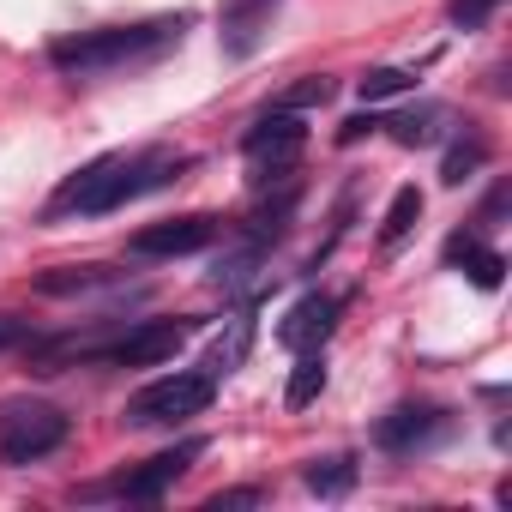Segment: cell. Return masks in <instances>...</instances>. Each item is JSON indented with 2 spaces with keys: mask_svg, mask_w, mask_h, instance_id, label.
<instances>
[{
  "mask_svg": "<svg viewBox=\"0 0 512 512\" xmlns=\"http://www.w3.org/2000/svg\"><path fill=\"white\" fill-rule=\"evenodd\" d=\"M187 157H169V151H115V157H97L91 169H79L55 199H49V217H103V211H121L127 199L151 193V187H169L175 169Z\"/></svg>",
  "mask_w": 512,
  "mask_h": 512,
  "instance_id": "cell-1",
  "label": "cell"
},
{
  "mask_svg": "<svg viewBox=\"0 0 512 512\" xmlns=\"http://www.w3.org/2000/svg\"><path fill=\"white\" fill-rule=\"evenodd\" d=\"M181 43V19H151V25H109V31H79L49 49V61L67 79H109L127 67H145Z\"/></svg>",
  "mask_w": 512,
  "mask_h": 512,
  "instance_id": "cell-2",
  "label": "cell"
},
{
  "mask_svg": "<svg viewBox=\"0 0 512 512\" xmlns=\"http://www.w3.org/2000/svg\"><path fill=\"white\" fill-rule=\"evenodd\" d=\"M211 392H217L211 374H163V380H151V386H139L127 398L121 422L127 428H175L187 416H205L211 410Z\"/></svg>",
  "mask_w": 512,
  "mask_h": 512,
  "instance_id": "cell-3",
  "label": "cell"
},
{
  "mask_svg": "<svg viewBox=\"0 0 512 512\" xmlns=\"http://www.w3.org/2000/svg\"><path fill=\"white\" fill-rule=\"evenodd\" d=\"M73 434V422L55 404H0V464H37L49 452H61Z\"/></svg>",
  "mask_w": 512,
  "mask_h": 512,
  "instance_id": "cell-4",
  "label": "cell"
},
{
  "mask_svg": "<svg viewBox=\"0 0 512 512\" xmlns=\"http://www.w3.org/2000/svg\"><path fill=\"white\" fill-rule=\"evenodd\" d=\"M199 332V320H139V326H127L115 344H85V356L79 362H115V368H157V362H169L187 338Z\"/></svg>",
  "mask_w": 512,
  "mask_h": 512,
  "instance_id": "cell-5",
  "label": "cell"
},
{
  "mask_svg": "<svg viewBox=\"0 0 512 512\" xmlns=\"http://www.w3.org/2000/svg\"><path fill=\"white\" fill-rule=\"evenodd\" d=\"M302 145H308V127L290 115V109H266L260 121H253L247 133H241V151H247V163L253 169H260V175H253V181H284L290 175V163L302 157Z\"/></svg>",
  "mask_w": 512,
  "mask_h": 512,
  "instance_id": "cell-6",
  "label": "cell"
},
{
  "mask_svg": "<svg viewBox=\"0 0 512 512\" xmlns=\"http://www.w3.org/2000/svg\"><path fill=\"white\" fill-rule=\"evenodd\" d=\"M452 428H458V422H452V410H440V404H398V410H386V416L374 422V446L392 452V458H410V452L440 446Z\"/></svg>",
  "mask_w": 512,
  "mask_h": 512,
  "instance_id": "cell-7",
  "label": "cell"
},
{
  "mask_svg": "<svg viewBox=\"0 0 512 512\" xmlns=\"http://www.w3.org/2000/svg\"><path fill=\"white\" fill-rule=\"evenodd\" d=\"M205 452V440L193 434V440H181V446H169V452H157V458H145L139 470H127V476H115V482H97V488H85V494H121V500H163L187 470H193V458Z\"/></svg>",
  "mask_w": 512,
  "mask_h": 512,
  "instance_id": "cell-8",
  "label": "cell"
},
{
  "mask_svg": "<svg viewBox=\"0 0 512 512\" xmlns=\"http://www.w3.org/2000/svg\"><path fill=\"white\" fill-rule=\"evenodd\" d=\"M217 235H223V223H217V217H205V211H193V217L145 223V229L127 241V253H133V260H181V253H199V247H211Z\"/></svg>",
  "mask_w": 512,
  "mask_h": 512,
  "instance_id": "cell-9",
  "label": "cell"
},
{
  "mask_svg": "<svg viewBox=\"0 0 512 512\" xmlns=\"http://www.w3.org/2000/svg\"><path fill=\"white\" fill-rule=\"evenodd\" d=\"M278 7H284V0H223V7H217V43H223V55L247 61L253 49L266 43Z\"/></svg>",
  "mask_w": 512,
  "mask_h": 512,
  "instance_id": "cell-10",
  "label": "cell"
},
{
  "mask_svg": "<svg viewBox=\"0 0 512 512\" xmlns=\"http://www.w3.org/2000/svg\"><path fill=\"white\" fill-rule=\"evenodd\" d=\"M332 326H338V302L314 290V296H302V302L278 320V344L296 350V356H308V350H320V344L332 338Z\"/></svg>",
  "mask_w": 512,
  "mask_h": 512,
  "instance_id": "cell-11",
  "label": "cell"
},
{
  "mask_svg": "<svg viewBox=\"0 0 512 512\" xmlns=\"http://www.w3.org/2000/svg\"><path fill=\"white\" fill-rule=\"evenodd\" d=\"M446 266H464L476 290H500V278H506V260H500L494 247H482L476 229H458V235L446 241Z\"/></svg>",
  "mask_w": 512,
  "mask_h": 512,
  "instance_id": "cell-12",
  "label": "cell"
},
{
  "mask_svg": "<svg viewBox=\"0 0 512 512\" xmlns=\"http://www.w3.org/2000/svg\"><path fill=\"white\" fill-rule=\"evenodd\" d=\"M115 284H121V272H109V266H73V272L37 278L43 296H91V290H115Z\"/></svg>",
  "mask_w": 512,
  "mask_h": 512,
  "instance_id": "cell-13",
  "label": "cell"
},
{
  "mask_svg": "<svg viewBox=\"0 0 512 512\" xmlns=\"http://www.w3.org/2000/svg\"><path fill=\"white\" fill-rule=\"evenodd\" d=\"M247 344H253V320H247V314H235V320H229V338H217V344L205 350V368H199V374H211V380L235 374V368H241V356H247Z\"/></svg>",
  "mask_w": 512,
  "mask_h": 512,
  "instance_id": "cell-14",
  "label": "cell"
},
{
  "mask_svg": "<svg viewBox=\"0 0 512 512\" xmlns=\"http://www.w3.org/2000/svg\"><path fill=\"white\" fill-rule=\"evenodd\" d=\"M266 260V241H241L235 253H223V260L211 266V284L223 290V296H235V290H247L253 284V266Z\"/></svg>",
  "mask_w": 512,
  "mask_h": 512,
  "instance_id": "cell-15",
  "label": "cell"
},
{
  "mask_svg": "<svg viewBox=\"0 0 512 512\" xmlns=\"http://www.w3.org/2000/svg\"><path fill=\"white\" fill-rule=\"evenodd\" d=\"M332 97H338V79H326V73H308V79L284 85V91L272 97V109H290V115H302V109H326Z\"/></svg>",
  "mask_w": 512,
  "mask_h": 512,
  "instance_id": "cell-16",
  "label": "cell"
},
{
  "mask_svg": "<svg viewBox=\"0 0 512 512\" xmlns=\"http://www.w3.org/2000/svg\"><path fill=\"white\" fill-rule=\"evenodd\" d=\"M302 482H308L320 500H338V494L356 488V458H314V464L302 470Z\"/></svg>",
  "mask_w": 512,
  "mask_h": 512,
  "instance_id": "cell-17",
  "label": "cell"
},
{
  "mask_svg": "<svg viewBox=\"0 0 512 512\" xmlns=\"http://www.w3.org/2000/svg\"><path fill=\"white\" fill-rule=\"evenodd\" d=\"M320 392H326V356H320V350H308V356L296 362L290 386H284V404H290V410H308Z\"/></svg>",
  "mask_w": 512,
  "mask_h": 512,
  "instance_id": "cell-18",
  "label": "cell"
},
{
  "mask_svg": "<svg viewBox=\"0 0 512 512\" xmlns=\"http://www.w3.org/2000/svg\"><path fill=\"white\" fill-rule=\"evenodd\" d=\"M416 217H422V193H416V187H398L392 205H386V217H380V247L404 241V235L416 229Z\"/></svg>",
  "mask_w": 512,
  "mask_h": 512,
  "instance_id": "cell-19",
  "label": "cell"
},
{
  "mask_svg": "<svg viewBox=\"0 0 512 512\" xmlns=\"http://www.w3.org/2000/svg\"><path fill=\"white\" fill-rule=\"evenodd\" d=\"M482 163H488V139H476V133H470V139H458V145L446 151V163H440V181H446V187H464V181H470Z\"/></svg>",
  "mask_w": 512,
  "mask_h": 512,
  "instance_id": "cell-20",
  "label": "cell"
},
{
  "mask_svg": "<svg viewBox=\"0 0 512 512\" xmlns=\"http://www.w3.org/2000/svg\"><path fill=\"white\" fill-rule=\"evenodd\" d=\"M356 91H362V103H386V97L416 91V73H404V67H374V73L356 79Z\"/></svg>",
  "mask_w": 512,
  "mask_h": 512,
  "instance_id": "cell-21",
  "label": "cell"
},
{
  "mask_svg": "<svg viewBox=\"0 0 512 512\" xmlns=\"http://www.w3.org/2000/svg\"><path fill=\"white\" fill-rule=\"evenodd\" d=\"M434 121H440V109L422 103V109H410V115H392L386 133H392L398 145H428V139H434Z\"/></svg>",
  "mask_w": 512,
  "mask_h": 512,
  "instance_id": "cell-22",
  "label": "cell"
},
{
  "mask_svg": "<svg viewBox=\"0 0 512 512\" xmlns=\"http://www.w3.org/2000/svg\"><path fill=\"white\" fill-rule=\"evenodd\" d=\"M494 7H500V0H446V19H452L458 31H482V25L494 19Z\"/></svg>",
  "mask_w": 512,
  "mask_h": 512,
  "instance_id": "cell-23",
  "label": "cell"
},
{
  "mask_svg": "<svg viewBox=\"0 0 512 512\" xmlns=\"http://www.w3.org/2000/svg\"><path fill=\"white\" fill-rule=\"evenodd\" d=\"M380 127H386V115H374V109H368V115H350V121L338 127V145H362V139L380 133Z\"/></svg>",
  "mask_w": 512,
  "mask_h": 512,
  "instance_id": "cell-24",
  "label": "cell"
},
{
  "mask_svg": "<svg viewBox=\"0 0 512 512\" xmlns=\"http://www.w3.org/2000/svg\"><path fill=\"white\" fill-rule=\"evenodd\" d=\"M31 338V320H19V314H0V350H19Z\"/></svg>",
  "mask_w": 512,
  "mask_h": 512,
  "instance_id": "cell-25",
  "label": "cell"
},
{
  "mask_svg": "<svg viewBox=\"0 0 512 512\" xmlns=\"http://www.w3.org/2000/svg\"><path fill=\"white\" fill-rule=\"evenodd\" d=\"M223 506H260V488H229L211 500V512H223Z\"/></svg>",
  "mask_w": 512,
  "mask_h": 512,
  "instance_id": "cell-26",
  "label": "cell"
}]
</instances>
